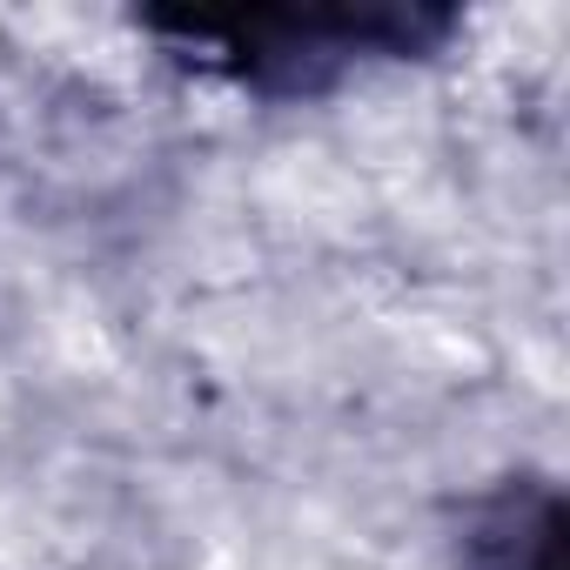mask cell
Listing matches in <instances>:
<instances>
[{"label": "cell", "instance_id": "obj_1", "mask_svg": "<svg viewBox=\"0 0 570 570\" xmlns=\"http://www.w3.org/2000/svg\"><path fill=\"white\" fill-rule=\"evenodd\" d=\"M175 48L228 68L262 95H323L350 61L436 55L456 35L450 8H343V14H255V21H148Z\"/></svg>", "mask_w": 570, "mask_h": 570}, {"label": "cell", "instance_id": "obj_2", "mask_svg": "<svg viewBox=\"0 0 570 570\" xmlns=\"http://www.w3.org/2000/svg\"><path fill=\"white\" fill-rule=\"evenodd\" d=\"M456 570H563V490L550 476L490 483L463 510Z\"/></svg>", "mask_w": 570, "mask_h": 570}]
</instances>
